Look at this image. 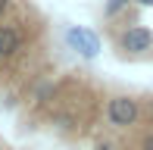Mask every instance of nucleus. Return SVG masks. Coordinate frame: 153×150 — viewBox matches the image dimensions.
I'll return each mask as SVG.
<instances>
[{"label":"nucleus","mask_w":153,"mask_h":150,"mask_svg":"<svg viewBox=\"0 0 153 150\" xmlns=\"http://www.w3.org/2000/svg\"><path fill=\"white\" fill-rule=\"evenodd\" d=\"M137 6H153V0H134Z\"/></svg>","instance_id":"1a4fd4ad"},{"label":"nucleus","mask_w":153,"mask_h":150,"mask_svg":"<svg viewBox=\"0 0 153 150\" xmlns=\"http://www.w3.org/2000/svg\"><path fill=\"white\" fill-rule=\"evenodd\" d=\"M94 150H119V144H116V141H109V138H100L94 144Z\"/></svg>","instance_id":"423d86ee"},{"label":"nucleus","mask_w":153,"mask_h":150,"mask_svg":"<svg viewBox=\"0 0 153 150\" xmlns=\"http://www.w3.org/2000/svg\"><path fill=\"white\" fill-rule=\"evenodd\" d=\"M125 6H128V0H106L103 3V19H116Z\"/></svg>","instance_id":"39448f33"},{"label":"nucleus","mask_w":153,"mask_h":150,"mask_svg":"<svg viewBox=\"0 0 153 150\" xmlns=\"http://www.w3.org/2000/svg\"><path fill=\"white\" fill-rule=\"evenodd\" d=\"M153 53V31L147 25H128L116 35V56L122 59H147Z\"/></svg>","instance_id":"f257e3e1"},{"label":"nucleus","mask_w":153,"mask_h":150,"mask_svg":"<svg viewBox=\"0 0 153 150\" xmlns=\"http://www.w3.org/2000/svg\"><path fill=\"white\" fill-rule=\"evenodd\" d=\"M10 6H13V0H0V19L10 13Z\"/></svg>","instance_id":"0eeeda50"},{"label":"nucleus","mask_w":153,"mask_h":150,"mask_svg":"<svg viewBox=\"0 0 153 150\" xmlns=\"http://www.w3.org/2000/svg\"><path fill=\"white\" fill-rule=\"evenodd\" d=\"M62 38H66L69 50H75L78 56H85V59H94L97 53L103 50V44H100V38H97V31L85 28V25H69Z\"/></svg>","instance_id":"7ed1b4c3"},{"label":"nucleus","mask_w":153,"mask_h":150,"mask_svg":"<svg viewBox=\"0 0 153 150\" xmlns=\"http://www.w3.org/2000/svg\"><path fill=\"white\" fill-rule=\"evenodd\" d=\"M22 47H25L22 22H3V25H0V63L13 59Z\"/></svg>","instance_id":"20e7f679"},{"label":"nucleus","mask_w":153,"mask_h":150,"mask_svg":"<svg viewBox=\"0 0 153 150\" xmlns=\"http://www.w3.org/2000/svg\"><path fill=\"white\" fill-rule=\"evenodd\" d=\"M103 119L109 128H134L141 122V100H134L131 94H116L106 100Z\"/></svg>","instance_id":"f03ea898"},{"label":"nucleus","mask_w":153,"mask_h":150,"mask_svg":"<svg viewBox=\"0 0 153 150\" xmlns=\"http://www.w3.org/2000/svg\"><path fill=\"white\" fill-rule=\"evenodd\" d=\"M141 150H153V131L144 138V144H141Z\"/></svg>","instance_id":"6e6552de"}]
</instances>
